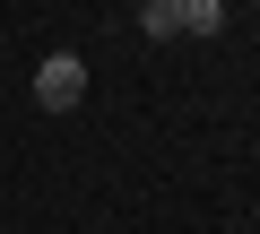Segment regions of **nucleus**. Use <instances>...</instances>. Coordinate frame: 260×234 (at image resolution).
<instances>
[{
	"instance_id": "nucleus-2",
	"label": "nucleus",
	"mask_w": 260,
	"mask_h": 234,
	"mask_svg": "<svg viewBox=\"0 0 260 234\" xmlns=\"http://www.w3.org/2000/svg\"><path fill=\"white\" fill-rule=\"evenodd\" d=\"M174 26L182 35H217L225 26V0H174Z\"/></svg>"
},
{
	"instance_id": "nucleus-3",
	"label": "nucleus",
	"mask_w": 260,
	"mask_h": 234,
	"mask_svg": "<svg viewBox=\"0 0 260 234\" xmlns=\"http://www.w3.org/2000/svg\"><path fill=\"white\" fill-rule=\"evenodd\" d=\"M139 26H148L156 44H165V35H182V26H174V0H148V9H139Z\"/></svg>"
},
{
	"instance_id": "nucleus-1",
	"label": "nucleus",
	"mask_w": 260,
	"mask_h": 234,
	"mask_svg": "<svg viewBox=\"0 0 260 234\" xmlns=\"http://www.w3.org/2000/svg\"><path fill=\"white\" fill-rule=\"evenodd\" d=\"M78 95H87V61H78V52H52V61L35 70V104H44V113H70Z\"/></svg>"
}]
</instances>
